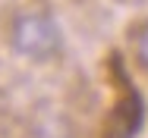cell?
I'll return each instance as SVG.
<instances>
[{"instance_id": "obj_1", "label": "cell", "mask_w": 148, "mask_h": 138, "mask_svg": "<svg viewBox=\"0 0 148 138\" xmlns=\"http://www.w3.org/2000/svg\"><path fill=\"white\" fill-rule=\"evenodd\" d=\"M6 41L29 63H51L63 54V28L44 6H22L10 16Z\"/></svg>"}, {"instance_id": "obj_2", "label": "cell", "mask_w": 148, "mask_h": 138, "mask_svg": "<svg viewBox=\"0 0 148 138\" xmlns=\"http://www.w3.org/2000/svg\"><path fill=\"white\" fill-rule=\"evenodd\" d=\"M25 138H79V129L73 119L60 110H41L25 126Z\"/></svg>"}, {"instance_id": "obj_3", "label": "cell", "mask_w": 148, "mask_h": 138, "mask_svg": "<svg viewBox=\"0 0 148 138\" xmlns=\"http://www.w3.org/2000/svg\"><path fill=\"white\" fill-rule=\"evenodd\" d=\"M129 44H132V56H136L139 69L148 72V19H142L139 25L129 31Z\"/></svg>"}]
</instances>
